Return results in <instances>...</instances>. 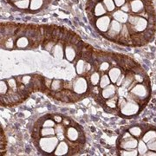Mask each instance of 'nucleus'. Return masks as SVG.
Segmentation results:
<instances>
[{"label": "nucleus", "mask_w": 156, "mask_h": 156, "mask_svg": "<svg viewBox=\"0 0 156 156\" xmlns=\"http://www.w3.org/2000/svg\"><path fill=\"white\" fill-rule=\"evenodd\" d=\"M86 13L95 32L116 44L140 48L155 37L152 0H87Z\"/></svg>", "instance_id": "1"}, {"label": "nucleus", "mask_w": 156, "mask_h": 156, "mask_svg": "<svg viewBox=\"0 0 156 156\" xmlns=\"http://www.w3.org/2000/svg\"><path fill=\"white\" fill-rule=\"evenodd\" d=\"M16 10L25 13L36 14L50 5L52 0H6Z\"/></svg>", "instance_id": "2"}]
</instances>
